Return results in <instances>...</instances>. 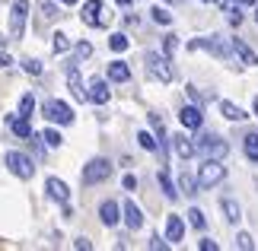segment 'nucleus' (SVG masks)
<instances>
[{
    "mask_svg": "<svg viewBox=\"0 0 258 251\" xmlns=\"http://www.w3.org/2000/svg\"><path fill=\"white\" fill-rule=\"evenodd\" d=\"M147 73H150L156 83H172V76H175L172 57L160 54V51H147Z\"/></svg>",
    "mask_w": 258,
    "mask_h": 251,
    "instance_id": "nucleus-1",
    "label": "nucleus"
},
{
    "mask_svg": "<svg viewBox=\"0 0 258 251\" xmlns=\"http://www.w3.org/2000/svg\"><path fill=\"white\" fill-rule=\"evenodd\" d=\"M226 178L223 159H204V165H198V188H217Z\"/></svg>",
    "mask_w": 258,
    "mask_h": 251,
    "instance_id": "nucleus-2",
    "label": "nucleus"
},
{
    "mask_svg": "<svg viewBox=\"0 0 258 251\" xmlns=\"http://www.w3.org/2000/svg\"><path fill=\"white\" fill-rule=\"evenodd\" d=\"M112 162L108 159H102V156H96V159H89V162L83 165V182L86 185H102V182H108L112 178Z\"/></svg>",
    "mask_w": 258,
    "mask_h": 251,
    "instance_id": "nucleus-3",
    "label": "nucleus"
},
{
    "mask_svg": "<svg viewBox=\"0 0 258 251\" xmlns=\"http://www.w3.org/2000/svg\"><path fill=\"white\" fill-rule=\"evenodd\" d=\"M7 169L19 178V182H29V178L35 175V162L26 153H19V149H10L7 153Z\"/></svg>",
    "mask_w": 258,
    "mask_h": 251,
    "instance_id": "nucleus-4",
    "label": "nucleus"
},
{
    "mask_svg": "<svg viewBox=\"0 0 258 251\" xmlns=\"http://www.w3.org/2000/svg\"><path fill=\"white\" fill-rule=\"evenodd\" d=\"M198 153H201L204 159H226V153H230V143L214 134H204L198 137Z\"/></svg>",
    "mask_w": 258,
    "mask_h": 251,
    "instance_id": "nucleus-5",
    "label": "nucleus"
},
{
    "mask_svg": "<svg viewBox=\"0 0 258 251\" xmlns=\"http://www.w3.org/2000/svg\"><path fill=\"white\" fill-rule=\"evenodd\" d=\"M80 16H83V23H86V26H99V29H105L108 23H112V13H108V10L102 7V0H86Z\"/></svg>",
    "mask_w": 258,
    "mask_h": 251,
    "instance_id": "nucleus-6",
    "label": "nucleus"
},
{
    "mask_svg": "<svg viewBox=\"0 0 258 251\" xmlns=\"http://www.w3.org/2000/svg\"><path fill=\"white\" fill-rule=\"evenodd\" d=\"M26 19H29V0H16L10 7V35L13 38L26 35Z\"/></svg>",
    "mask_w": 258,
    "mask_h": 251,
    "instance_id": "nucleus-7",
    "label": "nucleus"
},
{
    "mask_svg": "<svg viewBox=\"0 0 258 251\" xmlns=\"http://www.w3.org/2000/svg\"><path fill=\"white\" fill-rule=\"evenodd\" d=\"M45 118L54 124H74V108L61 99H48L45 102Z\"/></svg>",
    "mask_w": 258,
    "mask_h": 251,
    "instance_id": "nucleus-8",
    "label": "nucleus"
},
{
    "mask_svg": "<svg viewBox=\"0 0 258 251\" xmlns=\"http://www.w3.org/2000/svg\"><path fill=\"white\" fill-rule=\"evenodd\" d=\"M86 99H89L93 105H105L108 99H112V93H108V83H105V79H99V76H93V79L86 83Z\"/></svg>",
    "mask_w": 258,
    "mask_h": 251,
    "instance_id": "nucleus-9",
    "label": "nucleus"
},
{
    "mask_svg": "<svg viewBox=\"0 0 258 251\" xmlns=\"http://www.w3.org/2000/svg\"><path fill=\"white\" fill-rule=\"evenodd\" d=\"M172 149L178 159H195L198 156V140H191L188 134H172Z\"/></svg>",
    "mask_w": 258,
    "mask_h": 251,
    "instance_id": "nucleus-10",
    "label": "nucleus"
},
{
    "mask_svg": "<svg viewBox=\"0 0 258 251\" xmlns=\"http://www.w3.org/2000/svg\"><path fill=\"white\" fill-rule=\"evenodd\" d=\"M121 213H124V223H127V229H131V232L144 229V213H141V207H137L131 197H127L124 204H121Z\"/></svg>",
    "mask_w": 258,
    "mask_h": 251,
    "instance_id": "nucleus-11",
    "label": "nucleus"
},
{
    "mask_svg": "<svg viewBox=\"0 0 258 251\" xmlns=\"http://www.w3.org/2000/svg\"><path fill=\"white\" fill-rule=\"evenodd\" d=\"M45 191H48V197H51V200H57V204H71V188H67L61 178H48Z\"/></svg>",
    "mask_w": 258,
    "mask_h": 251,
    "instance_id": "nucleus-12",
    "label": "nucleus"
},
{
    "mask_svg": "<svg viewBox=\"0 0 258 251\" xmlns=\"http://www.w3.org/2000/svg\"><path fill=\"white\" fill-rule=\"evenodd\" d=\"M178 121H182L188 130H198L201 121H204V118H201V105H185L182 112H178Z\"/></svg>",
    "mask_w": 258,
    "mask_h": 251,
    "instance_id": "nucleus-13",
    "label": "nucleus"
},
{
    "mask_svg": "<svg viewBox=\"0 0 258 251\" xmlns=\"http://www.w3.org/2000/svg\"><path fill=\"white\" fill-rule=\"evenodd\" d=\"M188 48H191V51H198V48H207V51H214L217 57H226V54H230V51H226V45L217 42V38H195V42H188Z\"/></svg>",
    "mask_w": 258,
    "mask_h": 251,
    "instance_id": "nucleus-14",
    "label": "nucleus"
},
{
    "mask_svg": "<svg viewBox=\"0 0 258 251\" xmlns=\"http://www.w3.org/2000/svg\"><path fill=\"white\" fill-rule=\"evenodd\" d=\"M67 86H71V93H74L77 99H80V102H89V99H86V86H83V79H80V70H77V67H71V70H67Z\"/></svg>",
    "mask_w": 258,
    "mask_h": 251,
    "instance_id": "nucleus-15",
    "label": "nucleus"
},
{
    "mask_svg": "<svg viewBox=\"0 0 258 251\" xmlns=\"http://www.w3.org/2000/svg\"><path fill=\"white\" fill-rule=\"evenodd\" d=\"M118 216H121V207H118L115 200H105V204L99 207V219H102L105 226H115V223H118Z\"/></svg>",
    "mask_w": 258,
    "mask_h": 251,
    "instance_id": "nucleus-16",
    "label": "nucleus"
},
{
    "mask_svg": "<svg viewBox=\"0 0 258 251\" xmlns=\"http://www.w3.org/2000/svg\"><path fill=\"white\" fill-rule=\"evenodd\" d=\"M220 210H223V216H226V223H239V219H242V207L239 204H236V200L233 197H223L220 200Z\"/></svg>",
    "mask_w": 258,
    "mask_h": 251,
    "instance_id": "nucleus-17",
    "label": "nucleus"
},
{
    "mask_svg": "<svg viewBox=\"0 0 258 251\" xmlns=\"http://www.w3.org/2000/svg\"><path fill=\"white\" fill-rule=\"evenodd\" d=\"M182 235H185V223H182V216H169L166 219V238L175 245V242H182Z\"/></svg>",
    "mask_w": 258,
    "mask_h": 251,
    "instance_id": "nucleus-18",
    "label": "nucleus"
},
{
    "mask_svg": "<svg viewBox=\"0 0 258 251\" xmlns=\"http://www.w3.org/2000/svg\"><path fill=\"white\" fill-rule=\"evenodd\" d=\"M233 51H236V57H239V61L245 64V67H252V64H258V57H255V51L249 45L242 42V38H233Z\"/></svg>",
    "mask_w": 258,
    "mask_h": 251,
    "instance_id": "nucleus-19",
    "label": "nucleus"
},
{
    "mask_svg": "<svg viewBox=\"0 0 258 251\" xmlns=\"http://www.w3.org/2000/svg\"><path fill=\"white\" fill-rule=\"evenodd\" d=\"M108 79H112V83H127V79H131V67L124 61H112L108 64Z\"/></svg>",
    "mask_w": 258,
    "mask_h": 251,
    "instance_id": "nucleus-20",
    "label": "nucleus"
},
{
    "mask_svg": "<svg viewBox=\"0 0 258 251\" xmlns=\"http://www.w3.org/2000/svg\"><path fill=\"white\" fill-rule=\"evenodd\" d=\"M220 115L226 118V121H245V118H249V112H245V108H239L236 102H220Z\"/></svg>",
    "mask_w": 258,
    "mask_h": 251,
    "instance_id": "nucleus-21",
    "label": "nucleus"
},
{
    "mask_svg": "<svg viewBox=\"0 0 258 251\" xmlns=\"http://www.w3.org/2000/svg\"><path fill=\"white\" fill-rule=\"evenodd\" d=\"M10 130H13L16 137H32V127H29V118H13V121H10Z\"/></svg>",
    "mask_w": 258,
    "mask_h": 251,
    "instance_id": "nucleus-22",
    "label": "nucleus"
},
{
    "mask_svg": "<svg viewBox=\"0 0 258 251\" xmlns=\"http://www.w3.org/2000/svg\"><path fill=\"white\" fill-rule=\"evenodd\" d=\"M137 143H141L147 153H156V149H160V140H156L150 130H141V134H137Z\"/></svg>",
    "mask_w": 258,
    "mask_h": 251,
    "instance_id": "nucleus-23",
    "label": "nucleus"
},
{
    "mask_svg": "<svg viewBox=\"0 0 258 251\" xmlns=\"http://www.w3.org/2000/svg\"><path fill=\"white\" fill-rule=\"evenodd\" d=\"M242 149L249 159H258V134H245L242 137Z\"/></svg>",
    "mask_w": 258,
    "mask_h": 251,
    "instance_id": "nucleus-24",
    "label": "nucleus"
},
{
    "mask_svg": "<svg viewBox=\"0 0 258 251\" xmlns=\"http://www.w3.org/2000/svg\"><path fill=\"white\" fill-rule=\"evenodd\" d=\"M178 188H182V194H185V197H195V194H198V178L182 175V178H178Z\"/></svg>",
    "mask_w": 258,
    "mask_h": 251,
    "instance_id": "nucleus-25",
    "label": "nucleus"
},
{
    "mask_svg": "<svg viewBox=\"0 0 258 251\" xmlns=\"http://www.w3.org/2000/svg\"><path fill=\"white\" fill-rule=\"evenodd\" d=\"M61 16L64 13H61V7H57V4H42V19H45V23H57Z\"/></svg>",
    "mask_w": 258,
    "mask_h": 251,
    "instance_id": "nucleus-26",
    "label": "nucleus"
},
{
    "mask_svg": "<svg viewBox=\"0 0 258 251\" xmlns=\"http://www.w3.org/2000/svg\"><path fill=\"white\" fill-rule=\"evenodd\" d=\"M188 223H191L195 229H198V232H204V229H207V219H204V213H201V210H188Z\"/></svg>",
    "mask_w": 258,
    "mask_h": 251,
    "instance_id": "nucleus-27",
    "label": "nucleus"
},
{
    "mask_svg": "<svg viewBox=\"0 0 258 251\" xmlns=\"http://www.w3.org/2000/svg\"><path fill=\"white\" fill-rule=\"evenodd\" d=\"M32 105H35V96L26 93L23 99H19V118H29V115H32Z\"/></svg>",
    "mask_w": 258,
    "mask_h": 251,
    "instance_id": "nucleus-28",
    "label": "nucleus"
},
{
    "mask_svg": "<svg viewBox=\"0 0 258 251\" xmlns=\"http://www.w3.org/2000/svg\"><path fill=\"white\" fill-rule=\"evenodd\" d=\"M175 51H178V35H172V32H169V35H163V54H169V57H172Z\"/></svg>",
    "mask_w": 258,
    "mask_h": 251,
    "instance_id": "nucleus-29",
    "label": "nucleus"
},
{
    "mask_svg": "<svg viewBox=\"0 0 258 251\" xmlns=\"http://www.w3.org/2000/svg\"><path fill=\"white\" fill-rule=\"evenodd\" d=\"M150 13H153V19H156V23H160V26H169V23H172V13H169V10H166V7H153Z\"/></svg>",
    "mask_w": 258,
    "mask_h": 251,
    "instance_id": "nucleus-30",
    "label": "nucleus"
},
{
    "mask_svg": "<svg viewBox=\"0 0 258 251\" xmlns=\"http://www.w3.org/2000/svg\"><path fill=\"white\" fill-rule=\"evenodd\" d=\"M236 248H239V251H252L255 248V238L249 232H239V235H236Z\"/></svg>",
    "mask_w": 258,
    "mask_h": 251,
    "instance_id": "nucleus-31",
    "label": "nucleus"
},
{
    "mask_svg": "<svg viewBox=\"0 0 258 251\" xmlns=\"http://www.w3.org/2000/svg\"><path fill=\"white\" fill-rule=\"evenodd\" d=\"M108 48H112V51H127L131 42H127L124 35H112V38H108Z\"/></svg>",
    "mask_w": 258,
    "mask_h": 251,
    "instance_id": "nucleus-32",
    "label": "nucleus"
},
{
    "mask_svg": "<svg viewBox=\"0 0 258 251\" xmlns=\"http://www.w3.org/2000/svg\"><path fill=\"white\" fill-rule=\"evenodd\" d=\"M42 140H45V146H61L64 143L57 130H42Z\"/></svg>",
    "mask_w": 258,
    "mask_h": 251,
    "instance_id": "nucleus-33",
    "label": "nucleus"
},
{
    "mask_svg": "<svg viewBox=\"0 0 258 251\" xmlns=\"http://www.w3.org/2000/svg\"><path fill=\"white\" fill-rule=\"evenodd\" d=\"M160 188H163V194H166V197H172V200H175V185L169 182V175H166V172H160Z\"/></svg>",
    "mask_w": 258,
    "mask_h": 251,
    "instance_id": "nucleus-34",
    "label": "nucleus"
},
{
    "mask_svg": "<svg viewBox=\"0 0 258 251\" xmlns=\"http://www.w3.org/2000/svg\"><path fill=\"white\" fill-rule=\"evenodd\" d=\"M67 48H71V38H67L64 32H54V51H57V54H64Z\"/></svg>",
    "mask_w": 258,
    "mask_h": 251,
    "instance_id": "nucleus-35",
    "label": "nucleus"
},
{
    "mask_svg": "<svg viewBox=\"0 0 258 251\" xmlns=\"http://www.w3.org/2000/svg\"><path fill=\"white\" fill-rule=\"evenodd\" d=\"M23 70H26V73H32V76H38V73H42V64L29 57V61H23Z\"/></svg>",
    "mask_w": 258,
    "mask_h": 251,
    "instance_id": "nucleus-36",
    "label": "nucleus"
},
{
    "mask_svg": "<svg viewBox=\"0 0 258 251\" xmlns=\"http://www.w3.org/2000/svg\"><path fill=\"white\" fill-rule=\"evenodd\" d=\"M169 245H172L169 238H160V235H153V238H150V248H153V251H166Z\"/></svg>",
    "mask_w": 258,
    "mask_h": 251,
    "instance_id": "nucleus-37",
    "label": "nucleus"
},
{
    "mask_svg": "<svg viewBox=\"0 0 258 251\" xmlns=\"http://www.w3.org/2000/svg\"><path fill=\"white\" fill-rule=\"evenodd\" d=\"M89 54H93V45H89V42H80V45H77V57H89Z\"/></svg>",
    "mask_w": 258,
    "mask_h": 251,
    "instance_id": "nucleus-38",
    "label": "nucleus"
},
{
    "mask_svg": "<svg viewBox=\"0 0 258 251\" xmlns=\"http://www.w3.org/2000/svg\"><path fill=\"white\" fill-rule=\"evenodd\" d=\"M10 64H13V57H10V54L4 51V48H0V70H4V67H10Z\"/></svg>",
    "mask_w": 258,
    "mask_h": 251,
    "instance_id": "nucleus-39",
    "label": "nucleus"
},
{
    "mask_svg": "<svg viewBox=\"0 0 258 251\" xmlns=\"http://www.w3.org/2000/svg\"><path fill=\"white\" fill-rule=\"evenodd\" d=\"M258 0H233V7H242V10H252Z\"/></svg>",
    "mask_w": 258,
    "mask_h": 251,
    "instance_id": "nucleus-40",
    "label": "nucleus"
},
{
    "mask_svg": "<svg viewBox=\"0 0 258 251\" xmlns=\"http://www.w3.org/2000/svg\"><path fill=\"white\" fill-rule=\"evenodd\" d=\"M77 248H80V251H89V248H93V242H89V238H77V242H74Z\"/></svg>",
    "mask_w": 258,
    "mask_h": 251,
    "instance_id": "nucleus-41",
    "label": "nucleus"
},
{
    "mask_svg": "<svg viewBox=\"0 0 258 251\" xmlns=\"http://www.w3.org/2000/svg\"><path fill=\"white\" fill-rule=\"evenodd\" d=\"M217 248H220V245L211 242V238H204V242H201V251H217Z\"/></svg>",
    "mask_w": 258,
    "mask_h": 251,
    "instance_id": "nucleus-42",
    "label": "nucleus"
},
{
    "mask_svg": "<svg viewBox=\"0 0 258 251\" xmlns=\"http://www.w3.org/2000/svg\"><path fill=\"white\" fill-rule=\"evenodd\" d=\"M124 188L134 191V188H137V178H134V175H124Z\"/></svg>",
    "mask_w": 258,
    "mask_h": 251,
    "instance_id": "nucleus-43",
    "label": "nucleus"
},
{
    "mask_svg": "<svg viewBox=\"0 0 258 251\" xmlns=\"http://www.w3.org/2000/svg\"><path fill=\"white\" fill-rule=\"evenodd\" d=\"M214 4H217V7H230L233 0H214Z\"/></svg>",
    "mask_w": 258,
    "mask_h": 251,
    "instance_id": "nucleus-44",
    "label": "nucleus"
},
{
    "mask_svg": "<svg viewBox=\"0 0 258 251\" xmlns=\"http://www.w3.org/2000/svg\"><path fill=\"white\" fill-rule=\"evenodd\" d=\"M57 4H64V7H74V4H77V0H57Z\"/></svg>",
    "mask_w": 258,
    "mask_h": 251,
    "instance_id": "nucleus-45",
    "label": "nucleus"
},
{
    "mask_svg": "<svg viewBox=\"0 0 258 251\" xmlns=\"http://www.w3.org/2000/svg\"><path fill=\"white\" fill-rule=\"evenodd\" d=\"M127 4H131V0H118V7H127Z\"/></svg>",
    "mask_w": 258,
    "mask_h": 251,
    "instance_id": "nucleus-46",
    "label": "nucleus"
},
{
    "mask_svg": "<svg viewBox=\"0 0 258 251\" xmlns=\"http://www.w3.org/2000/svg\"><path fill=\"white\" fill-rule=\"evenodd\" d=\"M255 23H258V4H255Z\"/></svg>",
    "mask_w": 258,
    "mask_h": 251,
    "instance_id": "nucleus-47",
    "label": "nucleus"
},
{
    "mask_svg": "<svg viewBox=\"0 0 258 251\" xmlns=\"http://www.w3.org/2000/svg\"><path fill=\"white\" fill-rule=\"evenodd\" d=\"M255 115H258V99H255Z\"/></svg>",
    "mask_w": 258,
    "mask_h": 251,
    "instance_id": "nucleus-48",
    "label": "nucleus"
},
{
    "mask_svg": "<svg viewBox=\"0 0 258 251\" xmlns=\"http://www.w3.org/2000/svg\"><path fill=\"white\" fill-rule=\"evenodd\" d=\"M166 4H178V0H166Z\"/></svg>",
    "mask_w": 258,
    "mask_h": 251,
    "instance_id": "nucleus-49",
    "label": "nucleus"
}]
</instances>
